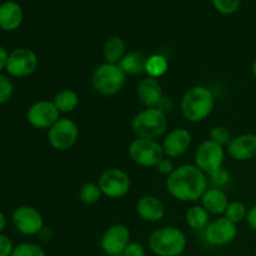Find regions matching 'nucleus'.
Instances as JSON below:
<instances>
[{
	"instance_id": "7c9ffc66",
	"label": "nucleus",
	"mask_w": 256,
	"mask_h": 256,
	"mask_svg": "<svg viewBox=\"0 0 256 256\" xmlns=\"http://www.w3.org/2000/svg\"><path fill=\"white\" fill-rule=\"evenodd\" d=\"M14 94V84L12 79L0 72V105H4L12 99Z\"/></svg>"
},
{
	"instance_id": "e433bc0d",
	"label": "nucleus",
	"mask_w": 256,
	"mask_h": 256,
	"mask_svg": "<svg viewBox=\"0 0 256 256\" xmlns=\"http://www.w3.org/2000/svg\"><path fill=\"white\" fill-rule=\"evenodd\" d=\"M8 59H9V52H8V50L4 46L0 45V72H2V70L6 69Z\"/></svg>"
},
{
	"instance_id": "6e6552de",
	"label": "nucleus",
	"mask_w": 256,
	"mask_h": 256,
	"mask_svg": "<svg viewBox=\"0 0 256 256\" xmlns=\"http://www.w3.org/2000/svg\"><path fill=\"white\" fill-rule=\"evenodd\" d=\"M195 165L209 175L224 166L225 149L218 142L208 139L196 148L194 154Z\"/></svg>"
},
{
	"instance_id": "f704fd0d",
	"label": "nucleus",
	"mask_w": 256,
	"mask_h": 256,
	"mask_svg": "<svg viewBox=\"0 0 256 256\" xmlns=\"http://www.w3.org/2000/svg\"><path fill=\"white\" fill-rule=\"evenodd\" d=\"M122 256H145V249L139 242H130Z\"/></svg>"
},
{
	"instance_id": "20e7f679",
	"label": "nucleus",
	"mask_w": 256,
	"mask_h": 256,
	"mask_svg": "<svg viewBox=\"0 0 256 256\" xmlns=\"http://www.w3.org/2000/svg\"><path fill=\"white\" fill-rule=\"evenodd\" d=\"M130 126L136 138L156 140L166 132V112L159 108H145L132 118Z\"/></svg>"
},
{
	"instance_id": "ddd939ff",
	"label": "nucleus",
	"mask_w": 256,
	"mask_h": 256,
	"mask_svg": "<svg viewBox=\"0 0 256 256\" xmlns=\"http://www.w3.org/2000/svg\"><path fill=\"white\" fill-rule=\"evenodd\" d=\"M130 230L124 224H114L108 228L100 239V248L105 255L120 256L130 244Z\"/></svg>"
},
{
	"instance_id": "ea45409f",
	"label": "nucleus",
	"mask_w": 256,
	"mask_h": 256,
	"mask_svg": "<svg viewBox=\"0 0 256 256\" xmlns=\"http://www.w3.org/2000/svg\"><path fill=\"white\" fill-rule=\"evenodd\" d=\"M252 75H254V76H255V79H256V59L254 60V62H252Z\"/></svg>"
},
{
	"instance_id": "79ce46f5",
	"label": "nucleus",
	"mask_w": 256,
	"mask_h": 256,
	"mask_svg": "<svg viewBox=\"0 0 256 256\" xmlns=\"http://www.w3.org/2000/svg\"><path fill=\"white\" fill-rule=\"evenodd\" d=\"M255 254H256V249H255Z\"/></svg>"
},
{
	"instance_id": "a211bd4d",
	"label": "nucleus",
	"mask_w": 256,
	"mask_h": 256,
	"mask_svg": "<svg viewBox=\"0 0 256 256\" xmlns=\"http://www.w3.org/2000/svg\"><path fill=\"white\" fill-rule=\"evenodd\" d=\"M136 214L144 222H158L165 216V205L154 195H144L136 202Z\"/></svg>"
},
{
	"instance_id": "4468645a",
	"label": "nucleus",
	"mask_w": 256,
	"mask_h": 256,
	"mask_svg": "<svg viewBox=\"0 0 256 256\" xmlns=\"http://www.w3.org/2000/svg\"><path fill=\"white\" fill-rule=\"evenodd\" d=\"M60 119V112L55 104L49 100H39L29 106L26 120L35 129L49 130Z\"/></svg>"
},
{
	"instance_id": "9d476101",
	"label": "nucleus",
	"mask_w": 256,
	"mask_h": 256,
	"mask_svg": "<svg viewBox=\"0 0 256 256\" xmlns=\"http://www.w3.org/2000/svg\"><path fill=\"white\" fill-rule=\"evenodd\" d=\"M39 65V59L34 50L29 48H18L9 52L6 72L12 78L22 79L34 74Z\"/></svg>"
},
{
	"instance_id": "f8f14e48",
	"label": "nucleus",
	"mask_w": 256,
	"mask_h": 256,
	"mask_svg": "<svg viewBox=\"0 0 256 256\" xmlns=\"http://www.w3.org/2000/svg\"><path fill=\"white\" fill-rule=\"evenodd\" d=\"M236 236V224L232 222L225 216H220L210 222L204 230V239L210 246H226L232 244Z\"/></svg>"
},
{
	"instance_id": "c03bdc74",
	"label": "nucleus",
	"mask_w": 256,
	"mask_h": 256,
	"mask_svg": "<svg viewBox=\"0 0 256 256\" xmlns=\"http://www.w3.org/2000/svg\"><path fill=\"white\" fill-rule=\"evenodd\" d=\"M105 256H109V255H105Z\"/></svg>"
},
{
	"instance_id": "58836bf2",
	"label": "nucleus",
	"mask_w": 256,
	"mask_h": 256,
	"mask_svg": "<svg viewBox=\"0 0 256 256\" xmlns=\"http://www.w3.org/2000/svg\"><path fill=\"white\" fill-rule=\"evenodd\" d=\"M6 224H8L6 216H5L4 212H0V234H2V232H4L5 228H6Z\"/></svg>"
},
{
	"instance_id": "7ed1b4c3",
	"label": "nucleus",
	"mask_w": 256,
	"mask_h": 256,
	"mask_svg": "<svg viewBox=\"0 0 256 256\" xmlns=\"http://www.w3.org/2000/svg\"><path fill=\"white\" fill-rule=\"evenodd\" d=\"M148 245L156 256H179L188 246L186 235L175 226H162L150 234Z\"/></svg>"
},
{
	"instance_id": "2f4dec72",
	"label": "nucleus",
	"mask_w": 256,
	"mask_h": 256,
	"mask_svg": "<svg viewBox=\"0 0 256 256\" xmlns=\"http://www.w3.org/2000/svg\"><path fill=\"white\" fill-rule=\"evenodd\" d=\"M208 180H209V182H212V188H219V189H222V188H225L228 184H229L230 172L222 166L220 168V169H218L216 172L208 175Z\"/></svg>"
},
{
	"instance_id": "9b49d317",
	"label": "nucleus",
	"mask_w": 256,
	"mask_h": 256,
	"mask_svg": "<svg viewBox=\"0 0 256 256\" xmlns=\"http://www.w3.org/2000/svg\"><path fill=\"white\" fill-rule=\"evenodd\" d=\"M12 222L15 229L26 236L38 235L45 226L42 212L32 205H22L16 208L12 215Z\"/></svg>"
},
{
	"instance_id": "393cba45",
	"label": "nucleus",
	"mask_w": 256,
	"mask_h": 256,
	"mask_svg": "<svg viewBox=\"0 0 256 256\" xmlns=\"http://www.w3.org/2000/svg\"><path fill=\"white\" fill-rule=\"evenodd\" d=\"M168 69H169V62L164 55L152 54L148 56L146 65H145V74H148V76L159 79L166 74Z\"/></svg>"
},
{
	"instance_id": "c85d7f7f",
	"label": "nucleus",
	"mask_w": 256,
	"mask_h": 256,
	"mask_svg": "<svg viewBox=\"0 0 256 256\" xmlns=\"http://www.w3.org/2000/svg\"><path fill=\"white\" fill-rule=\"evenodd\" d=\"M209 136L210 140L218 142L222 146H228L232 139L230 130L222 125H216V126L212 128V130L209 132Z\"/></svg>"
},
{
	"instance_id": "c756f323",
	"label": "nucleus",
	"mask_w": 256,
	"mask_h": 256,
	"mask_svg": "<svg viewBox=\"0 0 256 256\" xmlns=\"http://www.w3.org/2000/svg\"><path fill=\"white\" fill-rule=\"evenodd\" d=\"M242 0H212L215 10L222 15H232L239 10Z\"/></svg>"
},
{
	"instance_id": "423d86ee",
	"label": "nucleus",
	"mask_w": 256,
	"mask_h": 256,
	"mask_svg": "<svg viewBox=\"0 0 256 256\" xmlns=\"http://www.w3.org/2000/svg\"><path fill=\"white\" fill-rule=\"evenodd\" d=\"M128 154L135 164L142 168H155L165 156L160 142L156 140L142 138H136L130 142Z\"/></svg>"
},
{
	"instance_id": "5701e85b",
	"label": "nucleus",
	"mask_w": 256,
	"mask_h": 256,
	"mask_svg": "<svg viewBox=\"0 0 256 256\" xmlns=\"http://www.w3.org/2000/svg\"><path fill=\"white\" fill-rule=\"evenodd\" d=\"M185 222L192 229L204 232L212 220H210V214L204 209L202 205H192L185 212Z\"/></svg>"
},
{
	"instance_id": "6ab92c4d",
	"label": "nucleus",
	"mask_w": 256,
	"mask_h": 256,
	"mask_svg": "<svg viewBox=\"0 0 256 256\" xmlns=\"http://www.w3.org/2000/svg\"><path fill=\"white\" fill-rule=\"evenodd\" d=\"M24 20V12L19 2L6 0L0 4V29L4 32H14L19 29Z\"/></svg>"
},
{
	"instance_id": "412c9836",
	"label": "nucleus",
	"mask_w": 256,
	"mask_h": 256,
	"mask_svg": "<svg viewBox=\"0 0 256 256\" xmlns=\"http://www.w3.org/2000/svg\"><path fill=\"white\" fill-rule=\"evenodd\" d=\"M126 54V44L124 39L118 35L109 38L102 46V56L105 62L118 65Z\"/></svg>"
},
{
	"instance_id": "f3484780",
	"label": "nucleus",
	"mask_w": 256,
	"mask_h": 256,
	"mask_svg": "<svg viewBox=\"0 0 256 256\" xmlns=\"http://www.w3.org/2000/svg\"><path fill=\"white\" fill-rule=\"evenodd\" d=\"M136 94L139 102L145 108H158L164 99L162 88L159 80L146 76L138 84Z\"/></svg>"
},
{
	"instance_id": "37998d69",
	"label": "nucleus",
	"mask_w": 256,
	"mask_h": 256,
	"mask_svg": "<svg viewBox=\"0 0 256 256\" xmlns=\"http://www.w3.org/2000/svg\"><path fill=\"white\" fill-rule=\"evenodd\" d=\"M60 256H65V255H60Z\"/></svg>"
},
{
	"instance_id": "a878e982",
	"label": "nucleus",
	"mask_w": 256,
	"mask_h": 256,
	"mask_svg": "<svg viewBox=\"0 0 256 256\" xmlns=\"http://www.w3.org/2000/svg\"><path fill=\"white\" fill-rule=\"evenodd\" d=\"M102 192L100 190L98 182H85L79 190L80 202L86 205L96 204L102 198Z\"/></svg>"
},
{
	"instance_id": "cd10ccee",
	"label": "nucleus",
	"mask_w": 256,
	"mask_h": 256,
	"mask_svg": "<svg viewBox=\"0 0 256 256\" xmlns=\"http://www.w3.org/2000/svg\"><path fill=\"white\" fill-rule=\"evenodd\" d=\"M12 256H46L44 249L34 242H22L14 246Z\"/></svg>"
},
{
	"instance_id": "bb28decb",
	"label": "nucleus",
	"mask_w": 256,
	"mask_h": 256,
	"mask_svg": "<svg viewBox=\"0 0 256 256\" xmlns=\"http://www.w3.org/2000/svg\"><path fill=\"white\" fill-rule=\"evenodd\" d=\"M246 214L248 208L245 206L244 202L235 200V202H229L226 210H225L224 216L229 219L232 222H234V224H239V222H244L246 219Z\"/></svg>"
},
{
	"instance_id": "f257e3e1",
	"label": "nucleus",
	"mask_w": 256,
	"mask_h": 256,
	"mask_svg": "<svg viewBox=\"0 0 256 256\" xmlns=\"http://www.w3.org/2000/svg\"><path fill=\"white\" fill-rule=\"evenodd\" d=\"M166 190L174 199L182 202H199L208 190V175L196 165L184 164L175 168L166 178Z\"/></svg>"
},
{
	"instance_id": "dca6fc26",
	"label": "nucleus",
	"mask_w": 256,
	"mask_h": 256,
	"mask_svg": "<svg viewBox=\"0 0 256 256\" xmlns=\"http://www.w3.org/2000/svg\"><path fill=\"white\" fill-rule=\"evenodd\" d=\"M228 154L236 162H248L256 158V134L245 132L236 135L226 146Z\"/></svg>"
},
{
	"instance_id": "aec40b11",
	"label": "nucleus",
	"mask_w": 256,
	"mask_h": 256,
	"mask_svg": "<svg viewBox=\"0 0 256 256\" xmlns=\"http://www.w3.org/2000/svg\"><path fill=\"white\" fill-rule=\"evenodd\" d=\"M202 205L210 215H224L228 205H229V198L226 192L219 188H208L206 192L202 196Z\"/></svg>"
},
{
	"instance_id": "39448f33",
	"label": "nucleus",
	"mask_w": 256,
	"mask_h": 256,
	"mask_svg": "<svg viewBox=\"0 0 256 256\" xmlns=\"http://www.w3.org/2000/svg\"><path fill=\"white\" fill-rule=\"evenodd\" d=\"M126 82V74L119 65L104 62L95 68L92 75V86L99 94L112 96L122 92Z\"/></svg>"
},
{
	"instance_id": "a19ab883",
	"label": "nucleus",
	"mask_w": 256,
	"mask_h": 256,
	"mask_svg": "<svg viewBox=\"0 0 256 256\" xmlns=\"http://www.w3.org/2000/svg\"><path fill=\"white\" fill-rule=\"evenodd\" d=\"M179 256H185V255H179Z\"/></svg>"
},
{
	"instance_id": "f03ea898",
	"label": "nucleus",
	"mask_w": 256,
	"mask_h": 256,
	"mask_svg": "<svg viewBox=\"0 0 256 256\" xmlns=\"http://www.w3.org/2000/svg\"><path fill=\"white\" fill-rule=\"evenodd\" d=\"M215 106V96L212 90L202 85L192 86L182 95L180 102L182 114L188 122H202L210 116Z\"/></svg>"
},
{
	"instance_id": "1a4fd4ad",
	"label": "nucleus",
	"mask_w": 256,
	"mask_h": 256,
	"mask_svg": "<svg viewBox=\"0 0 256 256\" xmlns=\"http://www.w3.org/2000/svg\"><path fill=\"white\" fill-rule=\"evenodd\" d=\"M98 185L102 195L110 199H120L130 192L132 180L124 170L110 168L102 172L98 180Z\"/></svg>"
},
{
	"instance_id": "4c0bfd02",
	"label": "nucleus",
	"mask_w": 256,
	"mask_h": 256,
	"mask_svg": "<svg viewBox=\"0 0 256 256\" xmlns=\"http://www.w3.org/2000/svg\"><path fill=\"white\" fill-rule=\"evenodd\" d=\"M38 236L42 240H44V242H50L52 239V236H54V232H52V229L50 226H44L42 229V232L38 234Z\"/></svg>"
},
{
	"instance_id": "b1692460",
	"label": "nucleus",
	"mask_w": 256,
	"mask_h": 256,
	"mask_svg": "<svg viewBox=\"0 0 256 256\" xmlns=\"http://www.w3.org/2000/svg\"><path fill=\"white\" fill-rule=\"evenodd\" d=\"M52 102L60 112H72L79 105V95L72 89H62L55 95Z\"/></svg>"
},
{
	"instance_id": "72a5a7b5",
	"label": "nucleus",
	"mask_w": 256,
	"mask_h": 256,
	"mask_svg": "<svg viewBox=\"0 0 256 256\" xmlns=\"http://www.w3.org/2000/svg\"><path fill=\"white\" fill-rule=\"evenodd\" d=\"M14 244L12 239L4 234H0V256H12Z\"/></svg>"
},
{
	"instance_id": "0eeeda50",
	"label": "nucleus",
	"mask_w": 256,
	"mask_h": 256,
	"mask_svg": "<svg viewBox=\"0 0 256 256\" xmlns=\"http://www.w3.org/2000/svg\"><path fill=\"white\" fill-rule=\"evenodd\" d=\"M79 139V128L76 122L68 118H60L49 130L48 142L52 149L66 152L76 144Z\"/></svg>"
},
{
	"instance_id": "2eb2a0df",
	"label": "nucleus",
	"mask_w": 256,
	"mask_h": 256,
	"mask_svg": "<svg viewBox=\"0 0 256 256\" xmlns=\"http://www.w3.org/2000/svg\"><path fill=\"white\" fill-rule=\"evenodd\" d=\"M192 140V134L188 129H184V128L172 129L165 135L162 140V146L164 150V155L170 159L182 156L189 150Z\"/></svg>"
},
{
	"instance_id": "4be33fe9",
	"label": "nucleus",
	"mask_w": 256,
	"mask_h": 256,
	"mask_svg": "<svg viewBox=\"0 0 256 256\" xmlns=\"http://www.w3.org/2000/svg\"><path fill=\"white\" fill-rule=\"evenodd\" d=\"M146 59L148 56L142 52H129L118 65L126 75H140L145 72Z\"/></svg>"
},
{
	"instance_id": "c9c22d12",
	"label": "nucleus",
	"mask_w": 256,
	"mask_h": 256,
	"mask_svg": "<svg viewBox=\"0 0 256 256\" xmlns=\"http://www.w3.org/2000/svg\"><path fill=\"white\" fill-rule=\"evenodd\" d=\"M246 222L249 225V228L252 230H254L256 232V205H252L250 209H248V214H246Z\"/></svg>"
},
{
	"instance_id": "473e14b6",
	"label": "nucleus",
	"mask_w": 256,
	"mask_h": 256,
	"mask_svg": "<svg viewBox=\"0 0 256 256\" xmlns=\"http://www.w3.org/2000/svg\"><path fill=\"white\" fill-rule=\"evenodd\" d=\"M155 168H156V170L160 172V174L165 175L166 178L169 176V175L172 174L175 169L172 160L170 159V158H166V156L162 158V159L159 162V164H158Z\"/></svg>"
}]
</instances>
